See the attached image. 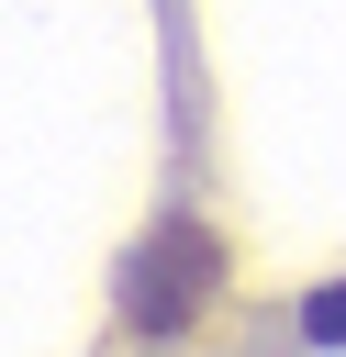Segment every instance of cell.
Masks as SVG:
<instances>
[{"label":"cell","mask_w":346,"mask_h":357,"mask_svg":"<svg viewBox=\"0 0 346 357\" xmlns=\"http://www.w3.org/2000/svg\"><path fill=\"white\" fill-rule=\"evenodd\" d=\"M223 279H234L223 234H212L201 212H167V223L134 234V257H123V324H134V335H190V324L223 301Z\"/></svg>","instance_id":"6da1fadb"},{"label":"cell","mask_w":346,"mask_h":357,"mask_svg":"<svg viewBox=\"0 0 346 357\" xmlns=\"http://www.w3.org/2000/svg\"><path fill=\"white\" fill-rule=\"evenodd\" d=\"M301 335H313V346H346V279H324V290L301 301Z\"/></svg>","instance_id":"7a4b0ae2"}]
</instances>
